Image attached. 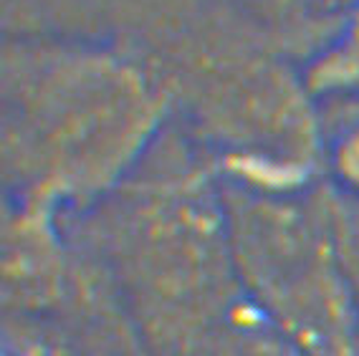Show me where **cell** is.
I'll return each mask as SVG.
<instances>
[{
  "label": "cell",
  "instance_id": "cell-8",
  "mask_svg": "<svg viewBox=\"0 0 359 356\" xmlns=\"http://www.w3.org/2000/svg\"><path fill=\"white\" fill-rule=\"evenodd\" d=\"M334 190V187H332ZM334 230L349 291L359 316V200L334 190Z\"/></svg>",
  "mask_w": 359,
  "mask_h": 356
},
{
  "label": "cell",
  "instance_id": "cell-6",
  "mask_svg": "<svg viewBox=\"0 0 359 356\" xmlns=\"http://www.w3.org/2000/svg\"><path fill=\"white\" fill-rule=\"evenodd\" d=\"M321 167L327 182L359 200V99L319 104Z\"/></svg>",
  "mask_w": 359,
  "mask_h": 356
},
{
  "label": "cell",
  "instance_id": "cell-3",
  "mask_svg": "<svg viewBox=\"0 0 359 356\" xmlns=\"http://www.w3.org/2000/svg\"><path fill=\"white\" fill-rule=\"evenodd\" d=\"M223 198L248 303L304 356H359V316L337 245L332 185L223 179Z\"/></svg>",
  "mask_w": 359,
  "mask_h": 356
},
{
  "label": "cell",
  "instance_id": "cell-4",
  "mask_svg": "<svg viewBox=\"0 0 359 356\" xmlns=\"http://www.w3.org/2000/svg\"><path fill=\"white\" fill-rule=\"evenodd\" d=\"M3 356L157 354L83 253L76 275L58 296L26 311H3Z\"/></svg>",
  "mask_w": 359,
  "mask_h": 356
},
{
  "label": "cell",
  "instance_id": "cell-1",
  "mask_svg": "<svg viewBox=\"0 0 359 356\" xmlns=\"http://www.w3.org/2000/svg\"><path fill=\"white\" fill-rule=\"evenodd\" d=\"M66 225L157 356H200L245 303L220 172L175 127Z\"/></svg>",
  "mask_w": 359,
  "mask_h": 356
},
{
  "label": "cell",
  "instance_id": "cell-7",
  "mask_svg": "<svg viewBox=\"0 0 359 356\" xmlns=\"http://www.w3.org/2000/svg\"><path fill=\"white\" fill-rule=\"evenodd\" d=\"M200 356H304L248 303L218 331Z\"/></svg>",
  "mask_w": 359,
  "mask_h": 356
},
{
  "label": "cell",
  "instance_id": "cell-2",
  "mask_svg": "<svg viewBox=\"0 0 359 356\" xmlns=\"http://www.w3.org/2000/svg\"><path fill=\"white\" fill-rule=\"evenodd\" d=\"M0 96L6 200L64 217L109 195L170 127L152 61L104 41L8 36Z\"/></svg>",
  "mask_w": 359,
  "mask_h": 356
},
{
  "label": "cell",
  "instance_id": "cell-5",
  "mask_svg": "<svg viewBox=\"0 0 359 356\" xmlns=\"http://www.w3.org/2000/svg\"><path fill=\"white\" fill-rule=\"evenodd\" d=\"M316 104L359 99V0L299 64Z\"/></svg>",
  "mask_w": 359,
  "mask_h": 356
}]
</instances>
